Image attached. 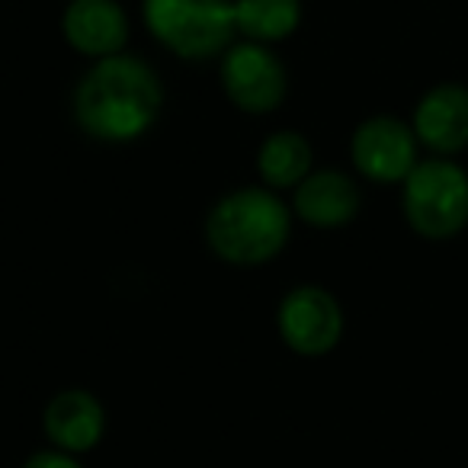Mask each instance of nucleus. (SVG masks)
Returning <instances> with one entry per match:
<instances>
[{
    "instance_id": "nucleus-9",
    "label": "nucleus",
    "mask_w": 468,
    "mask_h": 468,
    "mask_svg": "<svg viewBox=\"0 0 468 468\" xmlns=\"http://www.w3.org/2000/svg\"><path fill=\"white\" fill-rule=\"evenodd\" d=\"M61 29L68 46L93 58L116 55L129 39V20L116 0H71L61 16Z\"/></svg>"
},
{
    "instance_id": "nucleus-6",
    "label": "nucleus",
    "mask_w": 468,
    "mask_h": 468,
    "mask_svg": "<svg viewBox=\"0 0 468 468\" xmlns=\"http://www.w3.org/2000/svg\"><path fill=\"white\" fill-rule=\"evenodd\" d=\"M221 87L238 110L270 112L286 97V68L261 42H244L221 61Z\"/></svg>"
},
{
    "instance_id": "nucleus-12",
    "label": "nucleus",
    "mask_w": 468,
    "mask_h": 468,
    "mask_svg": "<svg viewBox=\"0 0 468 468\" xmlns=\"http://www.w3.org/2000/svg\"><path fill=\"white\" fill-rule=\"evenodd\" d=\"M257 167L270 186H299L312 170V144L299 132H276L263 142L261 154H257Z\"/></svg>"
},
{
    "instance_id": "nucleus-5",
    "label": "nucleus",
    "mask_w": 468,
    "mask_h": 468,
    "mask_svg": "<svg viewBox=\"0 0 468 468\" xmlns=\"http://www.w3.org/2000/svg\"><path fill=\"white\" fill-rule=\"evenodd\" d=\"M417 135L395 116H372L353 132L350 154L356 170L372 183H404L417 167Z\"/></svg>"
},
{
    "instance_id": "nucleus-7",
    "label": "nucleus",
    "mask_w": 468,
    "mask_h": 468,
    "mask_svg": "<svg viewBox=\"0 0 468 468\" xmlns=\"http://www.w3.org/2000/svg\"><path fill=\"white\" fill-rule=\"evenodd\" d=\"M280 334L302 356H324L340 344L344 312L321 286H299L280 305Z\"/></svg>"
},
{
    "instance_id": "nucleus-13",
    "label": "nucleus",
    "mask_w": 468,
    "mask_h": 468,
    "mask_svg": "<svg viewBox=\"0 0 468 468\" xmlns=\"http://www.w3.org/2000/svg\"><path fill=\"white\" fill-rule=\"evenodd\" d=\"M299 20V0H234V27L254 42L286 39L295 33Z\"/></svg>"
},
{
    "instance_id": "nucleus-1",
    "label": "nucleus",
    "mask_w": 468,
    "mask_h": 468,
    "mask_svg": "<svg viewBox=\"0 0 468 468\" xmlns=\"http://www.w3.org/2000/svg\"><path fill=\"white\" fill-rule=\"evenodd\" d=\"M161 80L132 55L100 58L74 93V116L87 135L100 142H132L161 112Z\"/></svg>"
},
{
    "instance_id": "nucleus-2",
    "label": "nucleus",
    "mask_w": 468,
    "mask_h": 468,
    "mask_svg": "<svg viewBox=\"0 0 468 468\" xmlns=\"http://www.w3.org/2000/svg\"><path fill=\"white\" fill-rule=\"evenodd\" d=\"M212 250L228 263L257 267L286 248L289 212L270 189H238L212 208L206 221Z\"/></svg>"
},
{
    "instance_id": "nucleus-4",
    "label": "nucleus",
    "mask_w": 468,
    "mask_h": 468,
    "mask_svg": "<svg viewBox=\"0 0 468 468\" xmlns=\"http://www.w3.org/2000/svg\"><path fill=\"white\" fill-rule=\"evenodd\" d=\"M144 23L180 58H212L238 29L234 0H144Z\"/></svg>"
},
{
    "instance_id": "nucleus-14",
    "label": "nucleus",
    "mask_w": 468,
    "mask_h": 468,
    "mask_svg": "<svg viewBox=\"0 0 468 468\" xmlns=\"http://www.w3.org/2000/svg\"><path fill=\"white\" fill-rule=\"evenodd\" d=\"M27 468H80L68 452H36Z\"/></svg>"
},
{
    "instance_id": "nucleus-11",
    "label": "nucleus",
    "mask_w": 468,
    "mask_h": 468,
    "mask_svg": "<svg viewBox=\"0 0 468 468\" xmlns=\"http://www.w3.org/2000/svg\"><path fill=\"white\" fill-rule=\"evenodd\" d=\"M103 404L90 391H61L46 408V433L65 452H87L103 436Z\"/></svg>"
},
{
    "instance_id": "nucleus-10",
    "label": "nucleus",
    "mask_w": 468,
    "mask_h": 468,
    "mask_svg": "<svg viewBox=\"0 0 468 468\" xmlns=\"http://www.w3.org/2000/svg\"><path fill=\"white\" fill-rule=\"evenodd\" d=\"M295 212L314 228L350 225L359 212V189L340 170H318L308 174L295 189Z\"/></svg>"
},
{
    "instance_id": "nucleus-3",
    "label": "nucleus",
    "mask_w": 468,
    "mask_h": 468,
    "mask_svg": "<svg viewBox=\"0 0 468 468\" xmlns=\"http://www.w3.org/2000/svg\"><path fill=\"white\" fill-rule=\"evenodd\" d=\"M401 208L423 241H452L468 228V170L452 157H427L401 183Z\"/></svg>"
},
{
    "instance_id": "nucleus-8",
    "label": "nucleus",
    "mask_w": 468,
    "mask_h": 468,
    "mask_svg": "<svg viewBox=\"0 0 468 468\" xmlns=\"http://www.w3.org/2000/svg\"><path fill=\"white\" fill-rule=\"evenodd\" d=\"M417 142L436 157H455L468 148V87L436 84L417 100L410 119Z\"/></svg>"
}]
</instances>
